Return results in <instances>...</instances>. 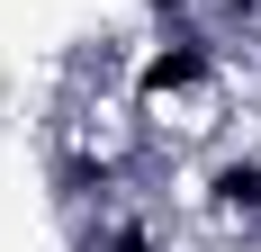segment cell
Segmentation results:
<instances>
[{"instance_id":"cell-1","label":"cell","mask_w":261,"mask_h":252,"mask_svg":"<svg viewBox=\"0 0 261 252\" xmlns=\"http://www.w3.org/2000/svg\"><path fill=\"white\" fill-rule=\"evenodd\" d=\"M198 216L225 243H261V144H225L198 162Z\"/></svg>"}]
</instances>
